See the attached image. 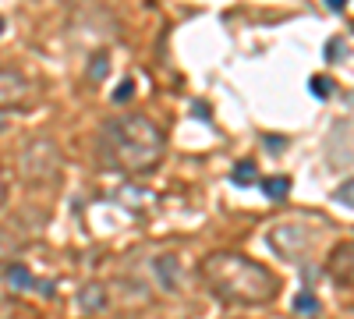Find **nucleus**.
I'll return each mask as SVG.
<instances>
[{
  "label": "nucleus",
  "mask_w": 354,
  "mask_h": 319,
  "mask_svg": "<svg viewBox=\"0 0 354 319\" xmlns=\"http://www.w3.org/2000/svg\"><path fill=\"white\" fill-rule=\"evenodd\" d=\"M131 93H135V85H131V78H124L121 85H117V93H113V103H128Z\"/></svg>",
  "instance_id": "f3484780"
},
{
  "label": "nucleus",
  "mask_w": 354,
  "mask_h": 319,
  "mask_svg": "<svg viewBox=\"0 0 354 319\" xmlns=\"http://www.w3.org/2000/svg\"><path fill=\"white\" fill-rule=\"evenodd\" d=\"M326 273L337 287H344V291H351V284H354V245L351 241H340L333 245L330 259H326Z\"/></svg>",
  "instance_id": "423d86ee"
},
{
  "label": "nucleus",
  "mask_w": 354,
  "mask_h": 319,
  "mask_svg": "<svg viewBox=\"0 0 354 319\" xmlns=\"http://www.w3.org/2000/svg\"><path fill=\"white\" fill-rule=\"evenodd\" d=\"M294 312H301V316H315V312H319V298H315V291H301L298 298H294Z\"/></svg>",
  "instance_id": "4468645a"
},
{
  "label": "nucleus",
  "mask_w": 354,
  "mask_h": 319,
  "mask_svg": "<svg viewBox=\"0 0 354 319\" xmlns=\"http://www.w3.org/2000/svg\"><path fill=\"white\" fill-rule=\"evenodd\" d=\"M255 178H259V167H255V160H238V163L230 167V181L238 185V188L255 185Z\"/></svg>",
  "instance_id": "1a4fd4ad"
},
{
  "label": "nucleus",
  "mask_w": 354,
  "mask_h": 319,
  "mask_svg": "<svg viewBox=\"0 0 354 319\" xmlns=\"http://www.w3.org/2000/svg\"><path fill=\"white\" fill-rule=\"evenodd\" d=\"M36 100V85L15 68H0V110H25Z\"/></svg>",
  "instance_id": "39448f33"
},
{
  "label": "nucleus",
  "mask_w": 354,
  "mask_h": 319,
  "mask_svg": "<svg viewBox=\"0 0 354 319\" xmlns=\"http://www.w3.org/2000/svg\"><path fill=\"white\" fill-rule=\"evenodd\" d=\"M18 252H21V245L8 235V230H0V273H4L11 263H18Z\"/></svg>",
  "instance_id": "9b49d317"
},
{
  "label": "nucleus",
  "mask_w": 354,
  "mask_h": 319,
  "mask_svg": "<svg viewBox=\"0 0 354 319\" xmlns=\"http://www.w3.org/2000/svg\"><path fill=\"white\" fill-rule=\"evenodd\" d=\"M270 248L283 259V263H305L315 248V241L301 224H277L270 230Z\"/></svg>",
  "instance_id": "20e7f679"
},
{
  "label": "nucleus",
  "mask_w": 354,
  "mask_h": 319,
  "mask_svg": "<svg viewBox=\"0 0 354 319\" xmlns=\"http://www.w3.org/2000/svg\"><path fill=\"white\" fill-rule=\"evenodd\" d=\"M64 4H78V0H64Z\"/></svg>",
  "instance_id": "4be33fe9"
},
{
  "label": "nucleus",
  "mask_w": 354,
  "mask_h": 319,
  "mask_svg": "<svg viewBox=\"0 0 354 319\" xmlns=\"http://www.w3.org/2000/svg\"><path fill=\"white\" fill-rule=\"evenodd\" d=\"M333 199L340 202L344 210H351V206H354V202H351V181H344V185H340V192H333Z\"/></svg>",
  "instance_id": "a211bd4d"
},
{
  "label": "nucleus",
  "mask_w": 354,
  "mask_h": 319,
  "mask_svg": "<svg viewBox=\"0 0 354 319\" xmlns=\"http://www.w3.org/2000/svg\"><path fill=\"white\" fill-rule=\"evenodd\" d=\"M85 75H88V82H93V85H100V82L106 78V53H103V50H100V53H93V61H88Z\"/></svg>",
  "instance_id": "ddd939ff"
},
{
  "label": "nucleus",
  "mask_w": 354,
  "mask_h": 319,
  "mask_svg": "<svg viewBox=\"0 0 354 319\" xmlns=\"http://www.w3.org/2000/svg\"><path fill=\"white\" fill-rule=\"evenodd\" d=\"M8 192H11V188H8V170L0 167V206L8 202Z\"/></svg>",
  "instance_id": "6ab92c4d"
},
{
  "label": "nucleus",
  "mask_w": 354,
  "mask_h": 319,
  "mask_svg": "<svg viewBox=\"0 0 354 319\" xmlns=\"http://www.w3.org/2000/svg\"><path fill=\"white\" fill-rule=\"evenodd\" d=\"M4 280L15 287V291H28V287H36V280H32V273H28L21 263H11L8 270H4Z\"/></svg>",
  "instance_id": "9d476101"
},
{
  "label": "nucleus",
  "mask_w": 354,
  "mask_h": 319,
  "mask_svg": "<svg viewBox=\"0 0 354 319\" xmlns=\"http://www.w3.org/2000/svg\"><path fill=\"white\" fill-rule=\"evenodd\" d=\"M262 192H266V199L283 202L290 195V178L287 174H270V178H262Z\"/></svg>",
  "instance_id": "6e6552de"
},
{
  "label": "nucleus",
  "mask_w": 354,
  "mask_h": 319,
  "mask_svg": "<svg viewBox=\"0 0 354 319\" xmlns=\"http://www.w3.org/2000/svg\"><path fill=\"white\" fill-rule=\"evenodd\" d=\"M4 28H8V21H4V18H0V33H4Z\"/></svg>",
  "instance_id": "412c9836"
},
{
  "label": "nucleus",
  "mask_w": 354,
  "mask_h": 319,
  "mask_svg": "<svg viewBox=\"0 0 354 319\" xmlns=\"http://www.w3.org/2000/svg\"><path fill=\"white\" fill-rule=\"evenodd\" d=\"M347 39H330V50H326V61L330 64H337V61H344V57H347Z\"/></svg>",
  "instance_id": "dca6fc26"
},
{
  "label": "nucleus",
  "mask_w": 354,
  "mask_h": 319,
  "mask_svg": "<svg viewBox=\"0 0 354 319\" xmlns=\"http://www.w3.org/2000/svg\"><path fill=\"white\" fill-rule=\"evenodd\" d=\"M18 174L25 185H50L61 178V149L53 138H32L18 156Z\"/></svg>",
  "instance_id": "7ed1b4c3"
},
{
  "label": "nucleus",
  "mask_w": 354,
  "mask_h": 319,
  "mask_svg": "<svg viewBox=\"0 0 354 319\" xmlns=\"http://www.w3.org/2000/svg\"><path fill=\"white\" fill-rule=\"evenodd\" d=\"M163 153H167V138L160 125L145 118V113H121V118H110L100 128L96 156L106 170L142 178V174H153L163 163Z\"/></svg>",
  "instance_id": "f03ea898"
},
{
  "label": "nucleus",
  "mask_w": 354,
  "mask_h": 319,
  "mask_svg": "<svg viewBox=\"0 0 354 319\" xmlns=\"http://www.w3.org/2000/svg\"><path fill=\"white\" fill-rule=\"evenodd\" d=\"M308 89H312V93H315V96H319V100H326V96H330V93H333V82H330V78H326V75H315V78H312V82H308Z\"/></svg>",
  "instance_id": "2eb2a0df"
},
{
  "label": "nucleus",
  "mask_w": 354,
  "mask_h": 319,
  "mask_svg": "<svg viewBox=\"0 0 354 319\" xmlns=\"http://www.w3.org/2000/svg\"><path fill=\"white\" fill-rule=\"evenodd\" d=\"M326 8H333V11H344V8H347V0H326Z\"/></svg>",
  "instance_id": "aec40b11"
},
{
  "label": "nucleus",
  "mask_w": 354,
  "mask_h": 319,
  "mask_svg": "<svg viewBox=\"0 0 354 319\" xmlns=\"http://www.w3.org/2000/svg\"><path fill=\"white\" fill-rule=\"evenodd\" d=\"M78 309L85 312V316H93V312H103L106 309V287L103 284H85L82 291H78Z\"/></svg>",
  "instance_id": "0eeeda50"
},
{
  "label": "nucleus",
  "mask_w": 354,
  "mask_h": 319,
  "mask_svg": "<svg viewBox=\"0 0 354 319\" xmlns=\"http://www.w3.org/2000/svg\"><path fill=\"white\" fill-rule=\"evenodd\" d=\"M177 270H181V266H177V259H174V255H160V259H156L160 284H163V287H170V291L177 287Z\"/></svg>",
  "instance_id": "f8f14e48"
},
{
  "label": "nucleus",
  "mask_w": 354,
  "mask_h": 319,
  "mask_svg": "<svg viewBox=\"0 0 354 319\" xmlns=\"http://www.w3.org/2000/svg\"><path fill=\"white\" fill-rule=\"evenodd\" d=\"M198 280L216 302L241 305V309L270 305L280 295V280L270 266H262L252 255L230 252V248H216L205 255L198 263Z\"/></svg>",
  "instance_id": "f257e3e1"
}]
</instances>
